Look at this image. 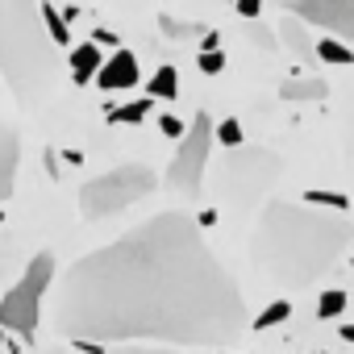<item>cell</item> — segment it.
<instances>
[{
    "label": "cell",
    "mask_w": 354,
    "mask_h": 354,
    "mask_svg": "<svg viewBox=\"0 0 354 354\" xmlns=\"http://www.w3.org/2000/svg\"><path fill=\"white\" fill-rule=\"evenodd\" d=\"M59 329L80 350H209L242 333L246 304L188 213H154L59 279Z\"/></svg>",
    "instance_id": "6da1fadb"
},
{
    "label": "cell",
    "mask_w": 354,
    "mask_h": 354,
    "mask_svg": "<svg viewBox=\"0 0 354 354\" xmlns=\"http://www.w3.org/2000/svg\"><path fill=\"white\" fill-rule=\"evenodd\" d=\"M350 217L346 213H325L308 205H288V201H267L250 238V263L279 288L296 292L317 283L346 250H350Z\"/></svg>",
    "instance_id": "7a4b0ae2"
},
{
    "label": "cell",
    "mask_w": 354,
    "mask_h": 354,
    "mask_svg": "<svg viewBox=\"0 0 354 354\" xmlns=\"http://www.w3.org/2000/svg\"><path fill=\"white\" fill-rule=\"evenodd\" d=\"M0 75L17 104L38 109L55 88V42L38 0H0Z\"/></svg>",
    "instance_id": "3957f363"
},
{
    "label": "cell",
    "mask_w": 354,
    "mask_h": 354,
    "mask_svg": "<svg viewBox=\"0 0 354 354\" xmlns=\"http://www.w3.org/2000/svg\"><path fill=\"white\" fill-rule=\"evenodd\" d=\"M154 184H158V180H154L150 167H142V162H121V167L96 175V180H88V184L80 188V213H84L88 221H104V217H113V213L138 205L146 192H154Z\"/></svg>",
    "instance_id": "277c9868"
},
{
    "label": "cell",
    "mask_w": 354,
    "mask_h": 354,
    "mask_svg": "<svg viewBox=\"0 0 354 354\" xmlns=\"http://www.w3.org/2000/svg\"><path fill=\"white\" fill-rule=\"evenodd\" d=\"M50 279H55V254L42 250V254H34L26 275L5 292V300H0V329H13V333L30 337L42 321V300H46Z\"/></svg>",
    "instance_id": "5b68a950"
},
{
    "label": "cell",
    "mask_w": 354,
    "mask_h": 354,
    "mask_svg": "<svg viewBox=\"0 0 354 354\" xmlns=\"http://www.w3.org/2000/svg\"><path fill=\"white\" fill-rule=\"evenodd\" d=\"M209 150H213V117L196 113L192 129L184 125V133H180V150H175L171 171H167V188L188 196V201H196L201 196V180H205V167H209Z\"/></svg>",
    "instance_id": "8992f818"
},
{
    "label": "cell",
    "mask_w": 354,
    "mask_h": 354,
    "mask_svg": "<svg viewBox=\"0 0 354 354\" xmlns=\"http://www.w3.org/2000/svg\"><path fill=\"white\" fill-rule=\"evenodd\" d=\"M279 175V154L275 150H263V146H254V150H238L234 146V154L221 162V188L234 196V201H254V196H263L267 192V184Z\"/></svg>",
    "instance_id": "52a82bcc"
},
{
    "label": "cell",
    "mask_w": 354,
    "mask_h": 354,
    "mask_svg": "<svg viewBox=\"0 0 354 354\" xmlns=\"http://www.w3.org/2000/svg\"><path fill=\"white\" fill-rule=\"evenodd\" d=\"M275 5L300 21H313V26H325L333 30L337 38H350L354 34V0H275Z\"/></svg>",
    "instance_id": "ba28073f"
},
{
    "label": "cell",
    "mask_w": 354,
    "mask_h": 354,
    "mask_svg": "<svg viewBox=\"0 0 354 354\" xmlns=\"http://www.w3.org/2000/svg\"><path fill=\"white\" fill-rule=\"evenodd\" d=\"M92 80H96L104 92H117V88L125 92V88H133V84H138V59H133V50H125V46H121L109 63H100V67H96V75H92Z\"/></svg>",
    "instance_id": "9c48e42d"
},
{
    "label": "cell",
    "mask_w": 354,
    "mask_h": 354,
    "mask_svg": "<svg viewBox=\"0 0 354 354\" xmlns=\"http://www.w3.org/2000/svg\"><path fill=\"white\" fill-rule=\"evenodd\" d=\"M17 162H21V142L13 133V125L0 117V201L13 196V180H17Z\"/></svg>",
    "instance_id": "30bf717a"
},
{
    "label": "cell",
    "mask_w": 354,
    "mask_h": 354,
    "mask_svg": "<svg viewBox=\"0 0 354 354\" xmlns=\"http://www.w3.org/2000/svg\"><path fill=\"white\" fill-rule=\"evenodd\" d=\"M100 63H104V59H100L96 42L75 46V50H71V80H75V84H88V80L96 75V67H100Z\"/></svg>",
    "instance_id": "8fae6325"
},
{
    "label": "cell",
    "mask_w": 354,
    "mask_h": 354,
    "mask_svg": "<svg viewBox=\"0 0 354 354\" xmlns=\"http://www.w3.org/2000/svg\"><path fill=\"white\" fill-rule=\"evenodd\" d=\"M279 96L283 100H296V104H308V100H325L329 88H325V80H288L279 88Z\"/></svg>",
    "instance_id": "7c38bea8"
},
{
    "label": "cell",
    "mask_w": 354,
    "mask_h": 354,
    "mask_svg": "<svg viewBox=\"0 0 354 354\" xmlns=\"http://www.w3.org/2000/svg\"><path fill=\"white\" fill-rule=\"evenodd\" d=\"M175 92H180V75H175V67H158L146 84V96L154 100H175Z\"/></svg>",
    "instance_id": "4fadbf2b"
},
{
    "label": "cell",
    "mask_w": 354,
    "mask_h": 354,
    "mask_svg": "<svg viewBox=\"0 0 354 354\" xmlns=\"http://www.w3.org/2000/svg\"><path fill=\"white\" fill-rule=\"evenodd\" d=\"M313 55H317L321 63H329V67H350V63H354V50L342 46L337 38H321V42L313 46Z\"/></svg>",
    "instance_id": "5bb4252c"
},
{
    "label": "cell",
    "mask_w": 354,
    "mask_h": 354,
    "mask_svg": "<svg viewBox=\"0 0 354 354\" xmlns=\"http://www.w3.org/2000/svg\"><path fill=\"white\" fill-rule=\"evenodd\" d=\"M158 30H162L171 42H188L192 34H205V26H196V21H180V17H171V13L158 17Z\"/></svg>",
    "instance_id": "9a60e30c"
},
{
    "label": "cell",
    "mask_w": 354,
    "mask_h": 354,
    "mask_svg": "<svg viewBox=\"0 0 354 354\" xmlns=\"http://www.w3.org/2000/svg\"><path fill=\"white\" fill-rule=\"evenodd\" d=\"M38 13H42V26H46L50 42H55V46H67V38H71V34H67V21L55 13V5H42V0H38Z\"/></svg>",
    "instance_id": "2e32d148"
},
{
    "label": "cell",
    "mask_w": 354,
    "mask_h": 354,
    "mask_svg": "<svg viewBox=\"0 0 354 354\" xmlns=\"http://www.w3.org/2000/svg\"><path fill=\"white\" fill-rule=\"evenodd\" d=\"M279 34H283V42H288V46H292L296 55H304V59L313 55V46H308V38H304V30H300V21H292L288 13H283V26H279Z\"/></svg>",
    "instance_id": "e0dca14e"
},
{
    "label": "cell",
    "mask_w": 354,
    "mask_h": 354,
    "mask_svg": "<svg viewBox=\"0 0 354 354\" xmlns=\"http://www.w3.org/2000/svg\"><path fill=\"white\" fill-rule=\"evenodd\" d=\"M292 317V300H275V304H267L259 317H254V329H275L279 321H288Z\"/></svg>",
    "instance_id": "ac0fdd59"
},
{
    "label": "cell",
    "mask_w": 354,
    "mask_h": 354,
    "mask_svg": "<svg viewBox=\"0 0 354 354\" xmlns=\"http://www.w3.org/2000/svg\"><path fill=\"white\" fill-rule=\"evenodd\" d=\"M346 304H350V296H346L342 288L321 292V300H317V317H321V321H325V317H337V313H346Z\"/></svg>",
    "instance_id": "d6986e66"
},
{
    "label": "cell",
    "mask_w": 354,
    "mask_h": 354,
    "mask_svg": "<svg viewBox=\"0 0 354 354\" xmlns=\"http://www.w3.org/2000/svg\"><path fill=\"white\" fill-rule=\"evenodd\" d=\"M154 109V96H146V100H133V104H121V109H113V121H129V125H138V121H146V113Z\"/></svg>",
    "instance_id": "ffe728a7"
},
{
    "label": "cell",
    "mask_w": 354,
    "mask_h": 354,
    "mask_svg": "<svg viewBox=\"0 0 354 354\" xmlns=\"http://www.w3.org/2000/svg\"><path fill=\"white\" fill-rule=\"evenodd\" d=\"M196 67H201L205 75H221V71H225V50H221V46L201 50V55H196Z\"/></svg>",
    "instance_id": "44dd1931"
},
{
    "label": "cell",
    "mask_w": 354,
    "mask_h": 354,
    "mask_svg": "<svg viewBox=\"0 0 354 354\" xmlns=\"http://www.w3.org/2000/svg\"><path fill=\"white\" fill-rule=\"evenodd\" d=\"M213 138H221V146H242V125L234 117H225L221 125H213Z\"/></svg>",
    "instance_id": "7402d4cb"
},
{
    "label": "cell",
    "mask_w": 354,
    "mask_h": 354,
    "mask_svg": "<svg viewBox=\"0 0 354 354\" xmlns=\"http://www.w3.org/2000/svg\"><path fill=\"white\" fill-rule=\"evenodd\" d=\"M304 201H313V205H329V209H337V213L350 209V196H342V192H304Z\"/></svg>",
    "instance_id": "603a6c76"
},
{
    "label": "cell",
    "mask_w": 354,
    "mask_h": 354,
    "mask_svg": "<svg viewBox=\"0 0 354 354\" xmlns=\"http://www.w3.org/2000/svg\"><path fill=\"white\" fill-rule=\"evenodd\" d=\"M271 34H275V30H267V26H259V17H254V30H250L246 38H250V42H259L263 50H271V46H275V38H271Z\"/></svg>",
    "instance_id": "cb8c5ba5"
},
{
    "label": "cell",
    "mask_w": 354,
    "mask_h": 354,
    "mask_svg": "<svg viewBox=\"0 0 354 354\" xmlns=\"http://www.w3.org/2000/svg\"><path fill=\"white\" fill-rule=\"evenodd\" d=\"M158 129H162L167 138H180V133H184V121H180V117H171V113H167V117H158Z\"/></svg>",
    "instance_id": "d4e9b609"
},
{
    "label": "cell",
    "mask_w": 354,
    "mask_h": 354,
    "mask_svg": "<svg viewBox=\"0 0 354 354\" xmlns=\"http://www.w3.org/2000/svg\"><path fill=\"white\" fill-rule=\"evenodd\" d=\"M259 9H263V0H238V13L242 17H259Z\"/></svg>",
    "instance_id": "484cf974"
},
{
    "label": "cell",
    "mask_w": 354,
    "mask_h": 354,
    "mask_svg": "<svg viewBox=\"0 0 354 354\" xmlns=\"http://www.w3.org/2000/svg\"><path fill=\"white\" fill-rule=\"evenodd\" d=\"M213 46H221V34H213V30H205V42H201V50H213Z\"/></svg>",
    "instance_id": "4316f807"
},
{
    "label": "cell",
    "mask_w": 354,
    "mask_h": 354,
    "mask_svg": "<svg viewBox=\"0 0 354 354\" xmlns=\"http://www.w3.org/2000/svg\"><path fill=\"white\" fill-rule=\"evenodd\" d=\"M0 221H5V213H0Z\"/></svg>",
    "instance_id": "83f0119b"
},
{
    "label": "cell",
    "mask_w": 354,
    "mask_h": 354,
    "mask_svg": "<svg viewBox=\"0 0 354 354\" xmlns=\"http://www.w3.org/2000/svg\"><path fill=\"white\" fill-rule=\"evenodd\" d=\"M0 346H5V337H0Z\"/></svg>",
    "instance_id": "f1b7e54d"
}]
</instances>
